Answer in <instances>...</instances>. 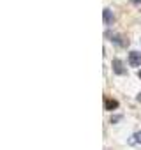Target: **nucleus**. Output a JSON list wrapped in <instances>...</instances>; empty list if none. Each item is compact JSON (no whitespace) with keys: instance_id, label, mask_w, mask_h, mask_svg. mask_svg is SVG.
Wrapping results in <instances>:
<instances>
[{"instance_id":"f03ea898","label":"nucleus","mask_w":141,"mask_h":150,"mask_svg":"<svg viewBox=\"0 0 141 150\" xmlns=\"http://www.w3.org/2000/svg\"><path fill=\"white\" fill-rule=\"evenodd\" d=\"M113 71H115L116 74H120V76L127 74V69L123 67V62H122V60H118V58H115V60H113Z\"/></svg>"},{"instance_id":"423d86ee","label":"nucleus","mask_w":141,"mask_h":150,"mask_svg":"<svg viewBox=\"0 0 141 150\" xmlns=\"http://www.w3.org/2000/svg\"><path fill=\"white\" fill-rule=\"evenodd\" d=\"M130 2H132V4H136V6H137V4H141V0H130Z\"/></svg>"},{"instance_id":"6e6552de","label":"nucleus","mask_w":141,"mask_h":150,"mask_svg":"<svg viewBox=\"0 0 141 150\" xmlns=\"http://www.w3.org/2000/svg\"><path fill=\"white\" fill-rule=\"evenodd\" d=\"M137 99H139V101H141V92H139V96H137Z\"/></svg>"},{"instance_id":"f257e3e1","label":"nucleus","mask_w":141,"mask_h":150,"mask_svg":"<svg viewBox=\"0 0 141 150\" xmlns=\"http://www.w3.org/2000/svg\"><path fill=\"white\" fill-rule=\"evenodd\" d=\"M129 65L130 67H139L141 65V53L139 51H130L129 53Z\"/></svg>"},{"instance_id":"0eeeda50","label":"nucleus","mask_w":141,"mask_h":150,"mask_svg":"<svg viewBox=\"0 0 141 150\" xmlns=\"http://www.w3.org/2000/svg\"><path fill=\"white\" fill-rule=\"evenodd\" d=\"M137 78H139V80H141V71H137Z\"/></svg>"},{"instance_id":"20e7f679","label":"nucleus","mask_w":141,"mask_h":150,"mask_svg":"<svg viewBox=\"0 0 141 150\" xmlns=\"http://www.w3.org/2000/svg\"><path fill=\"white\" fill-rule=\"evenodd\" d=\"M104 23L106 25L113 23V13H111V9H104Z\"/></svg>"},{"instance_id":"7ed1b4c3","label":"nucleus","mask_w":141,"mask_h":150,"mask_svg":"<svg viewBox=\"0 0 141 150\" xmlns=\"http://www.w3.org/2000/svg\"><path fill=\"white\" fill-rule=\"evenodd\" d=\"M104 108L111 111V110L118 108V101H115V99H106V103H104Z\"/></svg>"},{"instance_id":"39448f33","label":"nucleus","mask_w":141,"mask_h":150,"mask_svg":"<svg viewBox=\"0 0 141 150\" xmlns=\"http://www.w3.org/2000/svg\"><path fill=\"white\" fill-rule=\"evenodd\" d=\"M129 143H130V145H136V143H141V131H139V132H136V134H134V136H132V138L129 139Z\"/></svg>"}]
</instances>
